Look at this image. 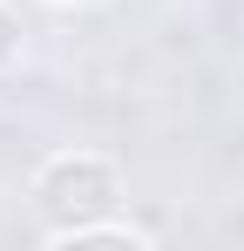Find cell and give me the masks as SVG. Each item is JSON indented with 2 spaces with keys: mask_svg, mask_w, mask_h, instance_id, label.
<instances>
[{
  "mask_svg": "<svg viewBox=\"0 0 244 251\" xmlns=\"http://www.w3.org/2000/svg\"><path fill=\"white\" fill-rule=\"evenodd\" d=\"M34 197L48 210V224H54V238H75L88 224H102V210L116 204V170L102 156H54L41 170Z\"/></svg>",
  "mask_w": 244,
  "mask_h": 251,
  "instance_id": "cell-1",
  "label": "cell"
},
{
  "mask_svg": "<svg viewBox=\"0 0 244 251\" xmlns=\"http://www.w3.org/2000/svg\"><path fill=\"white\" fill-rule=\"evenodd\" d=\"M14 48H21V27H14V14H7V7H0V61H7V54H14Z\"/></svg>",
  "mask_w": 244,
  "mask_h": 251,
  "instance_id": "cell-2",
  "label": "cell"
}]
</instances>
